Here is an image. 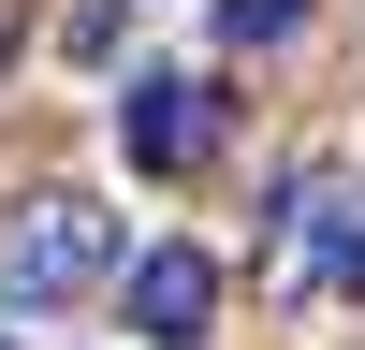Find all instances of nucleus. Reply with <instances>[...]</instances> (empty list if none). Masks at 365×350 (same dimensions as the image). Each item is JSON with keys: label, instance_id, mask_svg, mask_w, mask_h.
I'll return each instance as SVG.
<instances>
[{"label": "nucleus", "instance_id": "1", "mask_svg": "<svg viewBox=\"0 0 365 350\" xmlns=\"http://www.w3.org/2000/svg\"><path fill=\"white\" fill-rule=\"evenodd\" d=\"M117 262V219L88 190H29L15 219H0V307H73L88 277Z\"/></svg>", "mask_w": 365, "mask_h": 350}, {"label": "nucleus", "instance_id": "4", "mask_svg": "<svg viewBox=\"0 0 365 350\" xmlns=\"http://www.w3.org/2000/svg\"><path fill=\"white\" fill-rule=\"evenodd\" d=\"M292 29H307V0H220V44L249 58V44H292Z\"/></svg>", "mask_w": 365, "mask_h": 350}, {"label": "nucleus", "instance_id": "3", "mask_svg": "<svg viewBox=\"0 0 365 350\" xmlns=\"http://www.w3.org/2000/svg\"><path fill=\"white\" fill-rule=\"evenodd\" d=\"M205 321H220V262H205V248H146V262H132V336L190 350Z\"/></svg>", "mask_w": 365, "mask_h": 350}, {"label": "nucleus", "instance_id": "5", "mask_svg": "<svg viewBox=\"0 0 365 350\" xmlns=\"http://www.w3.org/2000/svg\"><path fill=\"white\" fill-rule=\"evenodd\" d=\"M336 277H351V292H365V219H351V233H336Z\"/></svg>", "mask_w": 365, "mask_h": 350}, {"label": "nucleus", "instance_id": "2", "mask_svg": "<svg viewBox=\"0 0 365 350\" xmlns=\"http://www.w3.org/2000/svg\"><path fill=\"white\" fill-rule=\"evenodd\" d=\"M117 146H132V175H190L205 146H220V88H205V73H132Z\"/></svg>", "mask_w": 365, "mask_h": 350}]
</instances>
